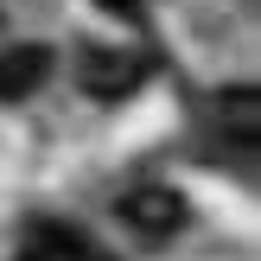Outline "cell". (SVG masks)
I'll use <instances>...</instances> for the list:
<instances>
[{
	"mask_svg": "<svg viewBox=\"0 0 261 261\" xmlns=\"http://www.w3.org/2000/svg\"><path fill=\"white\" fill-rule=\"evenodd\" d=\"M19 261H115V255H109V249H96V242H89L83 229H70V223H51V217H38V223H25Z\"/></svg>",
	"mask_w": 261,
	"mask_h": 261,
	"instance_id": "cell-1",
	"label": "cell"
},
{
	"mask_svg": "<svg viewBox=\"0 0 261 261\" xmlns=\"http://www.w3.org/2000/svg\"><path fill=\"white\" fill-rule=\"evenodd\" d=\"M121 223L140 236H172V229H185V198L172 185H134L121 198Z\"/></svg>",
	"mask_w": 261,
	"mask_h": 261,
	"instance_id": "cell-2",
	"label": "cell"
},
{
	"mask_svg": "<svg viewBox=\"0 0 261 261\" xmlns=\"http://www.w3.org/2000/svg\"><path fill=\"white\" fill-rule=\"evenodd\" d=\"M76 70H83V89H89V96H102V102L127 96V89L140 83V64L127 58V51H102V45H89L83 58H76Z\"/></svg>",
	"mask_w": 261,
	"mask_h": 261,
	"instance_id": "cell-3",
	"label": "cell"
},
{
	"mask_svg": "<svg viewBox=\"0 0 261 261\" xmlns=\"http://www.w3.org/2000/svg\"><path fill=\"white\" fill-rule=\"evenodd\" d=\"M45 76H51V51L45 45H7L0 51V102H25Z\"/></svg>",
	"mask_w": 261,
	"mask_h": 261,
	"instance_id": "cell-4",
	"label": "cell"
},
{
	"mask_svg": "<svg viewBox=\"0 0 261 261\" xmlns=\"http://www.w3.org/2000/svg\"><path fill=\"white\" fill-rule=\"evenodd\" d=\"M223 115H236V134H242V140H255V127H261V109H255V89H249V83L223 96Z\"/></svg>",
	"mask_w": 261,
	"mask_h": 261,
	"instance_id": "cell-5",
	"label": "cell"
},
{
	"mask_svg": "<svg viewBox=\"0 0 261 261\" xmlns=\"http://www.w3.org/2000/svg\"><path fill=\"white\" fill-rule=\"evenodd\" d=\"M109 7H115V13H134V0H109Z\"/></svg>",
	"mask_w": 261,
	"mask_h": 261,
	"instance_id": "cell-6",
	"label": "cell"
}]
</instances>
